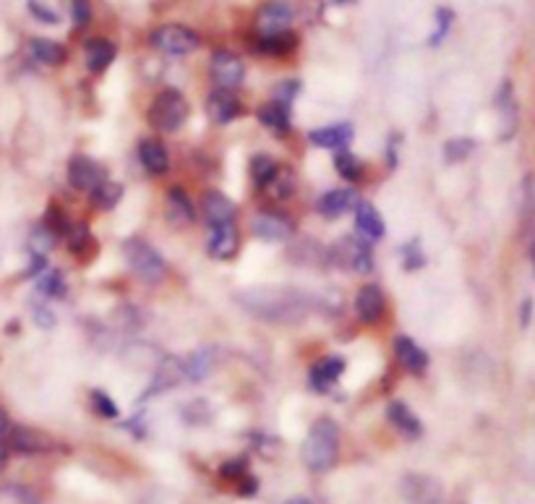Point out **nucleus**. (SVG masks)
<instances>
[{
  "instance_id": "obj_1",
  "label": "nucleus",
  "mask_w": 535,
  "mask_h": 504,
  "mask_svg": "<svg viewBox=\"0 0 535 504\" xmlns=\"http://www.w3.org/2000/svg\"><path fill=\"white\" fill-rule=\"evenodd\" d=\"M238 304L251 316L272 325H296L311 311V298L296 287H251L238 293Z\"/></svg>"
},
{
  "instance_id": "obj_2",
  "label": "nucleus",
  "mask_w": 535,
  "mask_h": 504,
  "mask_svg": "<svg viewBox=\"0 0 535 504\" xmlns=\"http://www.w3.org/2000/svg\"><path fill=\"white\" fill-rule=\"evenodd\" d=\"M340 452V426L332 418H319L311 423L308 437L300 447V458L306 462L308 470L324 473L337 462Z\"/></svg>"
},
{
  "instance_id": "obj_3",
  "label": "nucleus",
  "mask_w": 535,
  "mask_h": 504,
  "mask_svg": "<svg viewBox=\"0 0 535 504\" xmlns=\"http://www.w3.org/2000/svg\"><path fill=\"white\" fill-rule=\"evenodd\" d=\"M150 123L162 133L178 131L189 118V102L178 89H162L150 108Z\"/></svg>"
},
{
  "instance_id": "obj_4",
  "label": "nucleus",
  "mask_w": 535,
  "mask_h": 504,
  "mask_svg": "<svg viewBox=\"0 0 535 504\" xmlns=\"http://www.w3.org/2000/svg\"><path fill=\"white\" fill-rule=\"evenodd\" d=\"M123 254H126V262L133 269V275L150 286H157L162 283L168 267H165V259L151 248L150 243L141 241V238H129L126 246H123Z\"/></svg>"
},
{
  "instance_id": "obj_5",
  "label": "nucleus",
  "mask_w": 535,
  "mask_h": 504,
  "mask_svg": "<svg viewBox=\"0 0 535 504\" xmlns=\"http://www.w3.org/2000/svg\"><path fill=\"white\" fill-rule=\"evenodd\" d=\"M329 262L343 267V269H353L358 275H368L374 269L371 241L355 238V236H345L335 246H329Z\"/></svg>"
},
{
  "instance_id": "obj_6",
  "label": "nucleus",
  "mask_w": 535,
  "mask_h": 504,
  "mask_svg": "<svg viewBox=\"0 0 535 504\" xmlns=\"http://www.w3.org/2000/svg\"><path fill=\"white\" fill-rule=\"evenodd\" d=\"M150 43L168 55H189L193 50H199L201 37L183 24H162L151 32Z\"/></svg>"
},
{
  "instance_id": "obj_7",
  "label": "nucleus",
  "mask_w": 535,
  "mask_h": 504,
  "mask_svg": "<svg viewBox=\"0 0 535 504\" xmlns=\"http://www.w3.org/2000/svg\"><path fill=\"white\" fill-rule=\"evenodd\" d=\"M58 447L61 444L55 439L29 426H11L8 431V450H16L22 455H44V452H55Z\"/></svg>"
},
{
  "instance_id": "obj_8",
  "label": "nucleus",
  "mask_w": 535,
  "mask_h": 504,
  "mask_svg": "<svg viewBox=\"0 0 535 504\" xmlns=\"http://www.w3.org/2000/svg\"><path fill=\"white\" fill-rule=\"evenodd\" d=\"M209 73H212V82L217 84V89L233 92L243 84L246 68H243V61L238 55L228 53V50H217L212 55V63H209Z\"/></svg>"
},
{
  "instance_id": "obj_9",
  "label": "nucleus",
  "mask_w": 535,
  "mask_h": 504,
  "mask_svg": "<svg viewBox=\"0 0 535 504\" xmlns=\"http://www.w3.org/2000/svg\"><path fill=\"white\" fill-rule=\"evenodd\" d=\"M296 19V8L287 0H267L261 3L257 11V29L258 34H277L290 29V24Z\"/></svg>"
},
{
  "instance_id": "obj_10",
  "label": "nucleus",
  "mask_w": 535,
  "mask_h": 504,
  "mask_svg": "<svg viewBox=\"0 0 535 504\" xmlns=\"http://www.w3.org/2000/svg\"><path fill=\"white\" fill-rule=\"evenodd\" d=\"M102 180H105V170H102L100 162H94V160L86 157V154L71 157V162H68V183H71L73 189L92 194Z\"/></svg>"
},
{
  "instance_id": "obj_11",
  "label": "nucleus",
  "mask_w": 535,
  "mask_h": 504,
  "mask_svg": "<svg viewBox=\"0 0 535 504\" xmlns=\"http://www.w3.org/2000/svg\"><path fill=\"white\" fill-rule=\"evenodd\" d=\"M403 497L407 504H442L444 489L433 476L413 473V476H405L403 481Z\"/></svg>"
},
{
  "instance_id": "obj_12",
  "label": "nucleus",
  "mask_w": 535,
  "mask_h": 504,
  "mask_svg": "<svg viewBox=\"0 0 535 504\" xmlns=\"http://www.w3.org/2000/svg\"><path fill=\"white\" fill-rule=\"evenodd\" d=\"M251 230L258 241H287L293 236V222L277 212H258L257 218L251 219Z\"/></svg>"
},
{
  "instance_id": "obj_13",
  "label": "nucleus",
  "mask_w": 535,
  "mask_h": 504,
  "mask_svg": "<svg viewBox=\"0 0 535 504\" xmlns=\"http://www.w3.org/2000/svg\"><path fill=\"white\" fill-rule=\"evenodd\" d=\"M493 105L501 115V139H512L517 126H520V108H517V97H514L512 82H501V87L496 89V97H493Z\"/></svg>"
},
{
  "instance_id": "obj_14",
  "label": "nucleus",
  "mask_w": 535,
  "mask_h": 504,
  "mask_svg": "<svg viewBox=\"0 0 535 504\" xmlns=\"http://www.w3.org/2000/svg\"><path fill=\"white\" fill-rule=\"evenodd\" d=\"M386 311L384 290L379 286H364L355 296V314L364 325H376Z\"/></svg>"
},
{
  "instance_id": "obj_15",
  "label": "nucleus",
  "mask_w": 535,
  "mask_h": 504,
  "mask_svg": "<svg viewBox=\"0 0 535 504\" xmlns=\"http://www.w3.org/2000/svg\"><path fill=\"white\" fill-rule=\"evenodd\" d=\"M240 236H238L236 222L228 225H209V238H207V251L214 259H230L236 257Z\"/></svg>"
},
{
  "instance_id": "obj_16",
  "label": "nucleus",
  "mask_w": 535,
  "mask_h": 504,
  "mask_svg": "<svg viewBox=\"0 0 535 504\" xmlns=\"http://www.w3.org/2000/svg\"><path fill=\"white\" fill-rule=\"evenodd\" d=\"M207 112H209V118L217 126H225V123H233L238 115L243 112V105H240V100L233 92L214 89L212 94L207 97Z\"/></svg>"
},
{
  "instance_id": "obj_17",
  "label": "nucleus",
  "mask_w": 535,
  "mask_h": 504,
  "mask_svg": "<svg viewBox=\"0 0 535 504\" xmlns=\"http://www.w3.org/2000/svg\"><path fill=\"white\" fill-rule=\"evenodd\" d=\"M343 372H345L343 358H337V355H326V358H321V361H316V363L311 366V372H308V384H311L319 395H326V393L335 387V382L343 376Z\"/></svg>"
},
{
  "instance_id": "obj_18",
  "label": "nucleus",
  "mask_w": 535,
  "mask_h": 504,
  "mask_svg": "<svg viewBox=\"0 0 535 504\" xmlns=\"http://www.w3.org/2000/svg\"><path fill=\"white\" fill-rule=\"evenodd\" d=\"M139 160L151 176H165L170 170V154L162 141L157 139H141L139 141Z\"/></svg>"
},
{
  "instance_id": "obj_19",
  "label": "nucleus",
  "mask_w": 535,
  "mask_h": 504,
  "mask_svg": "<svg viewBox=\"0 0 535 504\" xmlns=\"http://www.w3.org/2000/svg\"><path fill=\"white\" fill-rule=\"evenodd\" d=\"M386 418H389V423L407 439H418L423 434V423L418 421V416L407 408L405 402H400V400H392L389 405H386Z\"/></svg>"
},
{
  "instance_id": "obj_20",
  "label": "nucleus",
  "mask_w": 535,
  "mask_h": 504,
  "mask_svg": "<svg viewBox=\"0 0 535 504\" xmlns=\"http://www.w3.org/2000/svg\"><path fill=\"white\" fill-rule=\"evenodd\" d=\"M115 55H118V47L105 40V37H94V40H86L84 44V61L86 68L92 71V73H102L110 68V63L115 61Z\"/></svg>"
},
{
  "instance_id": "obj_21",
  "label": "nucleus",
  "mask_w": 535,
  "mask_h": 504,
  "mask_svg": "<svg viewBox=\"0 0 535 504\" xmlns=\"http://www.w3.org/2000/svg\"><path fill=\"white\" fill-rule=\"evenodd\" d=\"M296 47H298V34L290 29L277 32V34H258L257 44H254L258 55H269V58H282V55L293 53Z\"/></svg>"
},
{
  "instance_id": "obj_22",
  "label": "nucleus",
  "mask_w": 535,
  "mask_h": 504,
  "mask_svg": "<svg viewBox=\"0 0 535 504\" xmlns=\"http://www.w3.org/2000/svg\"><path fill=\"white\" fill-rule=\"evenodd\" d=\"M394 358L410 373H423L428 369L426 351L418 343H413L410 337H397L394 340Z\"/></svg>"
},
{
  "instance_id": "obj_23",
  "label": "nucleus",
  "mask_w": 535,
  "mask_h": 504,
  "mask_svg": "<svg viewBox=\"0 0 535 504\" xmlns=\"http://www.w3.org/2000/svg\"><path fill=\"white\" fill-rule=\"evenodd\" d=\"M353 139V126L350 123H335V126H324V129H314L308 133V141L321 150H343Z\"/></svg>"
},
{
  "instance_id": "obj_24",
  "label": "nucleus",
  "mask_w": 535,
  "mask_h": 504,
  "mask_svg": "<svg viewBox=\"0 0 535 504\" xmlns=\"http://www.w3.org/2000/svg\"><path fill=\"white\" fill-rule=\"evenodd\" d=\"M201 204H204V218H207L209 225H228V222H236V204L225 197V194H219V191H207L204 199H201Z\"/></svg>"
},
{
  "instance_id": "obj_25",
  "label": "nucleus",
  "mask_w": 535,
  "mask_h": 504,
  "mask_svg": "<svg viewBox=\"0 0 535 504\" xmlns=\"http://www.w3.org/2000/svg\"><path fill=\"white\" fill-rule=\"evenodd\" d=\"M355 225L365 241H379L384 236V219L379 215V209L368 201L355 204Z\"/></svg>"
},
{
  "instance_id": "obj_26",
  "label": "nucleus",
  "mask_w": 535,
  "mask_h": 504,
  "mask_svg": "<svg viewBox=\"0 0 535 504\" xmlns=\"http://www.w3.org/2000/svg\"><path fill=\"white\" fill-rule=\"evenodd\" d=\"M353 201H355V194H353L350 189H335V191H326V194L319 199L316 209H319L321 218L326 219L343 218L350 207H355Z\"/></svg>"
},
{
  "instance_id": "obj_27",
  "label": "nucleus",
  "mask_w": 535,
  "mask_h": 504,
  "mask_svg": "<svg viewBox=\"0 0 535 504\" xmlns=\"http://www.w3.org/2000/svg\"><path fill=\"white\" fill-rule=\"evenodd\" d=\"M257 115H258V123H261L264 129H269V131H275V133L290 131V108H287V105H282V102H277V100H272V102L261 105Z\"/></svg>"
},
{
  "instance_id": "obj_28",
  "label": "nucleus",
  "mask_w": 535,
  "mask_h": 504,
  "mask_svg": "<svg viewBox=\"0 0 535 504\" xmlns=\"http://www.w3.org/2000/svg\"><path fill=\"white\" fill-rule=\"evenodd\" d=\"M29 55L37 63H44V66H61V63H65V58H68V50L61 43L44 40V37H34L29 43Z\"/></svg>"
},
{
  "instance_id": "obj_29",
  "label": "nucleus",
  "mask_w": 535,
  "mask_h": 504,
  "mask_svg": "<svg viewBox=\"0 0 535 504\" xmlns=\"http://www.w3.org/2000/svg\"><path fill=\"white\" fill-rule=\"evenodd\" d=\"M214 369V351L209 348H201V351H193L191 355L183 358V379L189 382H204Z\"/></svg>"
},
{
  "instance_id": "obj_30",
  "label": "nucleus",
  "mask_w": 535,
  "mask_h": 504,
  "mask_svg": "<svg viewBox=\"0 0 535 504\" xmlns=\"http://www.w3.org/2000/svg\"><path fill=\"white\" fill-rule=\"evenodd\" d=\"M193 218H196V212H193L189 194L183 189H170V194H168V219L175 228H180V225H191Z\"/></svg>"
},
{
  "instance_id": "obj_31",
  "label": "nucleus",
  "mask_w": 535,
  "mask_h": 504,
  "mask_svg": "<svg viewBox=\"0 0 535 504\" xmlns=\"http://www.w3.org/2000/svg\"><path fill=\"white\" fill-rule=\"evenodd\" d=\"M180 379H183V361H178V358L168 355V358L160 363L157 373H154V382H151L150 395H157L160 390H170V387H175Z\"/></svg>"
},
{
  "instance_id": "obj_32",
  "label": "nucleus",
  "mask_w": 535,
  "mask_h": 504,
  "mask_svg": "<svg viewBox=\"0 0 535 504\" xmlns=\"http://www.w3.org/2000/svg\"><path fill=\"white\" fill-rule=\"evenodd\" d=\"M248 173H251V180L257 183L258 189H267L279 173V165L272 160V157H267V154H257V157H251V162H248Z\"/></svg>"
},
{
  "instance_id": "obj_33",
  "label": "nucleus",
  "mask_w": 535,
  "mask_h": 504,
  "mask_svg": "<svg viewBox=\"0 0 535 504\" xmlns=\"http://www.w3.org/2000/svg\"><path fill=\"white\" fill-rule=\"evenodd\" d=\"M121 199H123V186H121L118 180H110V178H105V180L92 191V204H94V209H102V212L112 209Z\"/></svg>"
},
{
  "instance_id": "obj_34",
  "label": "nucleus",
  "mask_w": 535,
  "mask_h": 504,
  "mask_svg": "<svg viewBox=\"0 0 535 504\" xmlns=\"http://www.w3.org/2000/svg\"><path fill=\"white\" fill-rule=\"evenodd\" d=\"M335 168H337V173H340L347 183H355V180L364 178V162H361L353 152H337V157H335Z\"/></svg>"
},
{
  "instance_id": "obj_35",
  "label": "nucleus",
  "mask_w": 535,
  "mask_h": 504,
  "mask_svg": "<svg viewBox=\"0 0 535 504\" xmlns=\"http://www.w3.org/2000/svg\"><path fill=\"white\" fill-rule=\"evenodd\" d=\"M37 290L43 293V296H50V298H63L65 296V280L61 272H55V269H47L40 275V280H37Z\"/></svg>"
},
{
  "instance_id": "obj_36",
  "label": "nucleus",
  "mask_w": 535,
  "mask_h": 504,
  "mask_svg": "<svg viewBox=\"0 0 535 504\" xmlns=\"http://www.w3.org/2000/svg\"><path fill=\"white\" fill-rule=\"evenodd\" d=\"M535 218V176H525L520 191V219L533 222Z\"/></svg>"
},
{
  "instance_id": "obj_37",
  "label": "nucleus",
  "mask_w": 535,
  "mask_h": 504,
  "mask_svg": "<svg viewBox=\"0 0 535 504\" xmlns=\"http://www.w3.org/2000/svg\"><path fill=\"white\" fill-rule=\"evenodd\" d=\"M65 241H68L71 254H82L86 246H92L89 228H86L84 222H71V225H68V230H65Z\"/></svg>"
},
{
  "instance_id": "obj_38",
  "label": "nucleus",
  "mask_w": 535,
  "mask_h": 504,
  "mask_svg": "<svg viewBox=\"0 0 535 504\" xmlns=\"http://www.w3.org/2000/svg\"><path fill=\"white\" fill-rule=\"evenodd\" d=\"M436 29H433V34L428 37V44L431 47H439V44L444 43V37L450 34L452 24H454V11L450 8H436Z\"/></svg>"
},
{
  "instance_id": "obj_39",
  "label": "nucleus",
  "mask_w": 535,
  "mask_h": 504,
  "mask_svg": "<svg viewBox=\"0 0 535 504\" xmlns=\"http://www.w3.org/2000/svg\"><path fill=\"white\" fill-rule=\"evenodd\" d=\"M55 233H50L47 228H44L43 222L32 230V236H29V246H32V251H34V257H44L53 246H55Z\"/></svg>"
},
{
  "instance_id": "obj_40",
  "label": "nucleus",
  "mask_w": 535,
  "mask_h": 504,
  "mask_svg": "<svg viewBox=\"0 0 535 504\" xmlns=\"http://www.w3.org/2000/svg\"><path fill=\"white\" fill-rule=\"evenodd\" d=\"M0 504H40L24 486H0Z\"/></svg>"
},
{
  "instance_id": "obj_41",
  "label": "nucleus",
  "mask_w": 535,
  "mask_h": 504,
  "mask_svg": "<svg viewBox=\"0 0 535 504\" xmlns=\"http://www.w3.org/2000/svg\"><path fill=\"white\" fill-rule=\"evenodd\" d=\"M472 150H475V141L472 139H450L447 147H444V157L450 162H462V160L471 157Z\"/></svg>"
},
{
  "instance_id": "obj_42",
  "label": "nucleus",
  "mask_w": 535,
  "mask_h": 504,
  "mask_svg": "<svg viewBox=\"0 0 535 504\" xmlns=\"http://www.w3.org/2000/svg\"><path fill=\"white\" fill-rule=\"evenodd\" d=\"M92 408H94V413L102 418H118V405L110 400L107 393L102 390H92Z\"/></svg>"
},
{
  "instance_id": "obj_43",
  "label": "nucleus",
  "mask_w": 535,
  "mask_h": 504,
  "mask_svg": "<svg viewBox=\"0 0 535 504\" xmlns=\"http://www.w3.org/2000/svg\"><path fill=\"white\" fill-rule=\"evenodd\" d=\"M26 8H29V14H32V16H34L40 24H47V26L61 24V16H58L53 8H47L43 0H29V3H26Z\"/></svg>"
},
{
  "instance_id": "obj_44",
  "label": "nucleus",
  "mask_w": 535,
  "mask_h": 504,
  "mask_svg": "<svg viewBox=\"0 0 535 504\" xmlns=\"http://www.w3.org/2000/svg\"><path fill=\"white\" fill-rule=\"evenodd\" d=\"M71 19L76 29H86L92 22V5L89 0H71Z\"/></svg>"
},
{
  "instance_id": "obj_45",
  "label": "nucleus",
  "mask_w": 535,
  "mask_h": 504,
  "mask_svg": "<svg viewBox=\"0 0 535 504\" xmlns=\"http://www.w3.org/2000/svg\"><path fill=\"white\" fill-rule=\"evenodd\" d=\"M269 191H272V197L275 199H287L293 191H296V180H293V176H279L267 186Z\"/></svg>"
},
{
  "instance_id": "obj_46",
  "label": "nucleus",
  "mask_w": 535,
  "mask_h": 504,
  "mask_svg": "<svg viewBox=\"0 0 535 504\" xmlns=\"http://www.w3.org/2000/svg\"><path fill=\"white\" fill-rule=\"evenodd\" d=\"M403 254H405V269H421L426 264V257H423L421 243L418 241L407 243L405 248H403Z\"/></svg>"
},
{
  "instance_id": "obj_47",
  "label": "nucleus",
  "mask_w": 535,
  "mask_h": 504,
  "mask_svg": "<svg viewBox=\"0 0 535 504\" xmlns=\"http://www.w3.org/2000/svg\"><path fill=\"white\" fill-rule=\"evenodd\" d=\"M298 89H300V84L296 82V79H290V82H282V84L275 89V100L290 108V102H293V97L298 94Z\"/></svg>"
},
{
  "instance_id": "obj_48",
  "label": "nucleus",
  "mask_w": 535,
  "mask_h": 504,
  "mask_svg": "<svg viewBox=\"0 0 535 504\" xmlns=\"http://www.w3.org/2000/svg\"><path fill=\"white\" fill-rule=\"evenodd\" d=\"M219 476H222V479H230V481L243 479V476H246V462L243 460L222 462V468H219Z\"/></svg>"
},
{
  "instance_id": "obj_49",
  "label": "nucleus",
  "mask_w": 535,
  "mask_h": 504,
  "mask_svg": "<svg viewBox=\"0 0 535 504\" xmlns=\"http://www.w3.org/2000/svg\"><path fill=\"white\" fill-rule=\"evenodd\" d=\"M8 431H11L8 418H5L3 408H0V468L8 460Z\"/></svg>"
},
{
  "instance_id": "obj_50",
  "label": "nucleus",
  "mask_w": 535,
  "mask_h": 504,
  "mask_svg": "<svg viewBox=\"0 0 535 504\" xmlns=\"http://www.w3.org/2000/svg\"><path fill=\"white\" fill-rule=\"evenodd\" d=\"M34 322H37L43 329H53V325H55V316H53V311H50V308L34 306Z\"/></svg>"
},
{
  "instance_id": "obj_51",
  "label": "nucleus",
  "mask_w": 535,
  "mask_h": 504,
  "mask_svg": "<svg viewBox=\"0 0 535 504\" xmlns=\"http://www.w3.org/2000/svg\"><path fill=\"white\" fill-rule=\"evenodd\" d=\"M530 319H533V298H525L522 306H520V327H530Z\"/></svg>"
},
{
  "instance_id": "obj_52",
  "label": "nucleus",
  "mask_w": 535,
  "mask_h": 504,
  "mask_svg": "<svg viewBox=\"0 0 535 504\" xmlns=\"http://www.w3.org/2000/svg\"><path fill=\"white\" fill-rule=\"evenodd\" d=\"M287 504H314L311 499H306V497H296V499H290Z\"/></svg>"
},
{
  "instance_id": "obj_53",
  "label": "nucleus",
  "mask_w": 535,
  "mask_h": 504,
  "mask_svg": "<svg viewBox=\"0 0 535 504\" xmlns=\"http://www.w3.org/2000/svg\"><path fill=\"white\" fill-rule=\"evenodd\" d=\"M530 262H533V269H535V236H533V241H530Z\"/></svg>"
},
{
  "instance_id": "obj_54",
  "label": "nucleus",
  "mask_w": 535,
  "mask_h": 504,
  "mask_svg": "<svg viewBox=\"0 0 535 504\" xmlns=\"http://www.w3.org/2000/svg\"><path fill=\"white\" fill-rule=\"evenodd\" d=\"M335 3H340V5H345V3H350V0H335Z\"/></svg>"
}]
</instances>
